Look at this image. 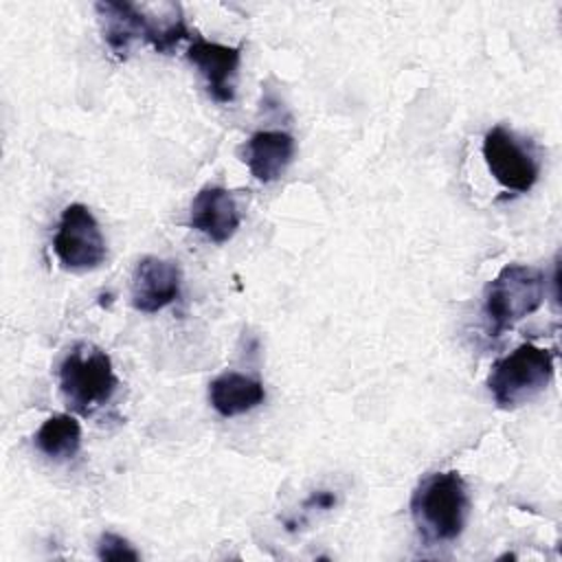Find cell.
Here are the masks:
<instances>
[{"mask_svg":"<svg viewBox=\"0 0 562 562\" xmlns=\"http://www.w3.org/2000/svg\"><path fill=\"white\" fill-rule=\"evenodd\" d=\"M408 507L424 542H452L463 533L468 522V485L457 470L428 474L413 490Z\"/></svg>","mask_w":562,"mask_h":562,"instance_id":"obj_1","label":"cell"},{"mask_svg":"<svg viewBox=\"0 0 562 562\" xmlns=\"http://www.w3.org/2000/svg\"><path fill=\"white\" fill-rule=\"evenodd\" d=\"M103 42L119 57L125 59L136 42H145L154 46L158 53H171L182 40H191V31L182 18V9L173 11V15L158 24L143 9L132 2L103 0L94 4Z\"/></svg>","mask_w":562,"mask_h":562,"instance_id":"obj_2","label":"cell"},{"mask_svg":"<svg viewBox=\"0 0 562 562\" xmlns=\"http://www.w3.org/2000/svg\"><path fill=\"white\" fill-rule=\"evenodd\" d=\"M59 391L66 404L79 415H92L112 400L119 378L112 358L92 342H75L57 369Z\"/></svg>","mask_w":562,"mask_h":562,"instance_id":"obj_3","label":"cell"},{"mask_svg":"<svg viewBox=\"0 0 562 562\" xmlns=\"http://www.w3.org/2000/svg\"><path fill=\"white\" fill-rule=\"evenodd\" d=\"M555 371V351L522 342L492 364L487 389L498 408L514 411L538 397Z\"/></svg>","mask_w":562,"mask_h":562,"instance_id":"obj_4","label":"cell"},{"mask_svg":"<svg viewBox=\"0 0 562 562\" xmlns=\"http://www.w3.org/2000/svg\"><path fill=\"white\" fill-rule=\"evenodd\" d=\"M547 277L540 268L507 263L487 283L483 294V314L490 336H501L518 321L533 314L544 303Z\"/></svg>","mask_w":562,"mask_h":562,"instance_id":"obj_5","label":"cell"},{"mask_svg":"<svg viewBox=\"0 0 562 562\" xmlns=\"http://www.w3.org/2000/svg\"><path fill=\"white\" fill-rule=\"evenodd\" d=\"M53 250L68 270H94L103 263L108 248L97 217L86 204L72 202L61 211L53 237Z\"/></svg>","mask_w":562,"mask_h":562,"instance_id":"obj_6","label":"cell"},{"mask_svg":"<svg viewBox=\"0 0 562 562\" xmlns=\"http://www.w3.org/2000/svg\"><path fill=\"white\" fill-rule=\"evenodd\" d=\"M483 160L492 178L507 191L527 193L538 182L540 162L531 145L503 125H494L483 136Z\"/></svg>","mask_w":562,"mask_h":562,"instance_id":"obj_7","label":"cell"},{"mask_svg":"<svg viewBox=\"0 0 562 562\" xmlns=\"http://www.w3.org/2000/svg\"><path fill=\"white\" fill-rule=\"evenodd\" d=\"M180 285L182 272L176 261L156 255H145L143 259H138L134 268L130 299L134 310L154 314L171 305L180 296Z\"/></svg>","mask_w":562,"mask_h":562,"instance_id":"obj_8","label":"cell"},{"mask_svg":"<svg viewBox=\"0 0 562 562\" xmlns=\"http://www.w3.org/2000/svg\"><path fill=\"white\" fill-rule=\"evenodd\" d=\"M187 59L198 68V72L206 81L209 94L217 103H231L235 99L237 70L241 61L239 46H226L220 42H209L204 37H191Z\"/></svg>","mask_w":562,"mask_h":562,"instance_id":"obj_9","label":"cell"},{"mask_svg":"<svg viewBox=\"0 0 562 562\" xmlns=\"http://www.w3.org/2000/svg\"><path fill=\"white\" fill-rule=\"evenodd\" d=\"M241 215L224 187H204L191 200L189 226L215 244H226L239 228Z\"/></svg>","mask_w":562,"mask_h":562,"instance_id":"obj_10","label":"cell"},{"mask_svg":"<svg viewBox=\"0 0 562 562\" xmlns=\"http://www.w3.org/2000/svg\"><path fill=\"white\" fill-rule=\"evenodd\" d=\"M296 154L294 136L283 130H259L241 147V162L255 180L274 182L292 165Z\"/></svg>","mask_w":562,"mask_h":562,"instance_id":"obj_11","label":"cell"},{"mask_svg":"<svg viewBox=\"0 0 562 562\" xmlns=\"http://www.w3.org/2000/svg\"><path fill=\"white\" fill-rule=\"evenodd\" d=\"M266 400V389L257 378L226 371L211 380L209 402L222 417H237L257 408Z\"/></svg>","mask_w":562,"mask_h":562,"instance_id":"obj_12","label":"cell"},{"mask_svg":"<svg viewBox=\"0 0 562 562\" xmlns=\"http://www.w3.org/2000/svg\"><path fill=\"white\" fill-rule=\"evenodd\" d=\"M33 443L44 457L53 461H68L81 448V426L75 415L55 413L42 422Z\"/></svg>","mask_w":562,"mask_h":562,"instance_id":"obj_13","label":"cell"},{"mask_svg":"<svg viewBox=\"0 0 562 562\" xmlns=\"http://www.w3.org/2000/svg\"><path fill=\"white\" fill-rule=\"evenodd\" d=\"M97 558L108 560V562H125V560L136 562V560H140V553L123 536L105 531V533H101V538L97 542Z\"/></svg>","mask_w":562,"mask_h":562,"instance_id":"obj_14","label":"cell"},{"mask_svg":"<svg viewBox=\"0 0 562 562\" xmlns=\"http://www.w3.org/2000/svg\"><path fill=\"white\" fill-rule=\"evenodd\" d=\"M334 505H336V496H334L331 492H327V490L312 492V494L305 498V503H303V507H305V509H312V507L329 509V507H334Z\"/></svg>","mask_w":562,"mask_h":562,"instance_id":"obj_15","label":"cell"}]
</instances>
